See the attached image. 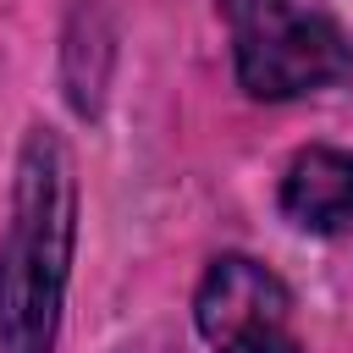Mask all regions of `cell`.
<instances>
[{
  "mask_svg": "<svg viewBox=\"0 0 353 353\" xmlns=\"http://www.w3.org/2000/svg\"><path fill=\"white\" fill-rule=\"evenodd\" d=\"M72 232H77L72 154L50 127H33L17 160V193L0 243V353H55Z\"/></svg>",
  "mask_w": 353,
  "mask_h": 353,
  "instance_id": "cell-1",
  "label": "cell"
},
{
  "mask_svg": "<svg viewBox=\"0 0 353 353\" xmlns=\"http://www.w3.org/2000/svg\"><path fill=\"white\" fill-rule=\"evenodd\" d=\"M353 72L347 33L320 11H270L237 28V83L254 99H298Z\"/></svg>",
  "mask_w": 353,
  "mask_h": 353,
  "instance_id": "cell-2",
  "label": "cell"
},
{
  "mask_svg": "<svg viewBox=\"0 0 353 353\" xmlns=\"http://www.w3.org/2000/svg\"><path fill=\"white\" fill-rule=\"evenodd\" d=\"M193 314L204 342L221 353H298L292 298L259 259H243V254L215 259L199 281Z\"/></svg>",
  "mask_w": 353,
  "mask_h": 353,
  "instance_id": "cell-3",
  "label": "cell"
},
{
  "mask_svg": "<svg viewBox=\"0 0 353 353\" xmlns=\"http://www.w3.org/2000/svg\"><path fill=\"white\" fill-rule=\"evenodd\" d=\"M281 210L303 232L353 226V149H303L281 176Z\"/></svg>",
  "mask_w": 353,
  "mask_h": 353,
  "instance_id": "cell-4",
  "label": "cell"
},
{
  "mask_svg": "<svg viewBox=\"0 0 353 353\" xmlns=\"http://www.w3.org/2000/svg\"><path fill=\"white\" fill-rule=\"evenodd\" d=\"M215 6H221V11H226V17L237 22V28H243V22H254V17H270V11H287L292 0H215Z\"/></svg>",
  "mask_w": 353,
  "mask_h": 353,
  "instance_id": "cell-5",
  "label": "cell"
}]
</instances>
